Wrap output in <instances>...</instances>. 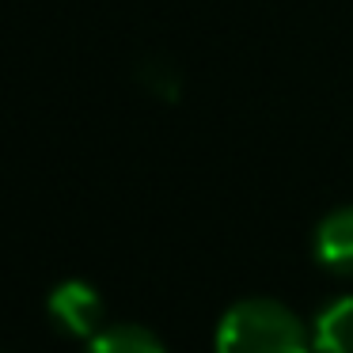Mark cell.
Wrapping results in <instances>:
<instances>
[{
	"mask_svg": "<svg viewBox=\"0 0 353 353\" xmlns=\"http://www.w3.org/2000/svg\"><path fill=\"white\" fill-rule=\"evenodd\" d=\"M216 353H315L312 330L296 312L266 296L239 300L216 327Z\"/></svg>",
	"mask_w": 353,
	"mask_h": 353,
	"instance_id": "obj_1",
	"label": "cell"
},
{
	"mask_svg": "<svg viewBox=\"0 0 353 353\" xmlns=\"http://www.w3.org/2000/svg\"><path fill=\"white\" fill-rule=\"evenodd\" d=\"M46 312L54 327L69 338H92L103 330V296L88 281H61L46 300Z\"/></svg>",
	"mask_w": 353,
	"mask_h": 353,
	"instance_id": "obj_2",
	"label": "cell"
},
{
	"mask_svg": "<svg viewBox=\"0 0 353 353\" xmlns=\"http://www.w3.org/2000/svg\"><path fill=\"white\" fill-rule=\"evenodd\" d=\"M315 259L338 277H353V205L330 209L315 224Z\"/></svg>",
	"mask_w": 353,
	"mask_h": 353,
	"instance_id": "obj_3",
	"label": "cell"
},
{
	"mask_svg": "<svg viewBox=\"0 0 353 353\" xmlns=\"http://www.w3.org/2000/svg\"><path fill=\"white\" fill-rule=\"evenodd\" d=\"M315 353H353V296H334L307 323Z\"/></svg>",
	"mask_w": 353,
	"mask_h": 353,
	"instance_id": "obj_4",
	"label": "cell"
},
{
	"mask_svg": "<svg viewBox=\"0 0 353 353\" xmlns=\"http://www.w3.org/2000/svg\"><path fill=\"white\" fill-rule=\"evenodd\" d=\"M88 353H168L148 327L137 323H107L88 338Z\"/></svg>",
	"mask_w": 353,
	"mask_h": 353,
	"instance_id": "obj_5",
	"label": "cell"
}]
</instances>
